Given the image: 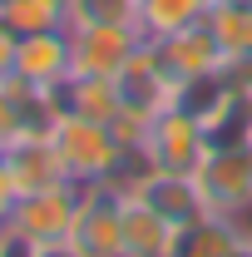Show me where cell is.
I'll use <instances>...</instances> for the list:
<instances>
[{
    "label": "cell",
    "mask_w": 252,
    "mask_h": 257,
    "mask_svg": "<svg viewBox=\"0 0 252 257\" xmlns=\"http://www.w3.org/2000/svg\"><path fill=\"white\" fill-rule=\"evenodd\" d=\"M10 213H15V188H10V178H5V168H0V227L10 223Z\"/></svg>",
    "instance_id": "cell-20"
},
{
    "label": "cell",
    "mask_w": 252,
    "mask_h": 257,
    "mask_svg": "<svg viewBox=\"0 0 252 257\" xmlns=\"http://www.w3.org/2000/svg\"><path fill=\"white\" fill-rule=\"evenodd\" d=\"M213 144H208V128L198 114H188L183 104H168L163 114H154V124L144 134V144L134 149V154H144L149 168H168V173H193L203 154H208Z\"/></svg>",
    "instance_id": "cell-3"
},
{
    "label": "cell",
    "mask_w": 252,
    "mask_h": 257,
    "mask_svg": "<svg viewBox=\"0 0 252 257\" xmlns=\"http://www.w3.org/2000/svg\"><path fill=\"white\" fill-rule=\"evenodd\" d=\"M144 35L134 25H74L69 30V79H119L139 55Z\"/></svg>",
    "instance_id": "cell-5"
},
{
    "label": "cell",
    "mask_w": 252,
    "mask_h": 257,
    "mask_svg": "<svg viewBox=\"0 0 252 257\" xmlns=\"http://www.w3.org/2000/svg\"><path fill=\"white\" fill-rule=\"evenodd\" d=\"M10 79H20L30 89H45V94H60L64 84H69V30L20 35Z\"/></svg>",
    "instance_id": "cell-8"
},
{
    "label": "cell",
    "mask_w": 252,
    "mask_h": 257,
    "mask_svg": "<svg viewBox=\"0 0 252 257\" xmlns=\"http://www.w3.org/2000/svg\"><path fill=\"white\" fill-rule=\"evenodd\" d=\"M208 30L218 35L227 64H252V5H213Z\"/></svg>",
    "instance_id": "cell-17"
},
{
    "label": "cell",
    "mask_w": 252,
    "mask_h": 257,
    "mask_svg": "<svg viewBox=\"0 0 252 257\" xmlns=\"http://www.w3.org/2000/svg\"><path fill=\"white\" fill-rule=\"evenodd\" d=\"M79 198H84V183L64 178V183H50L40 193H25L15 198V213L10 223L20 237H30L35 247H55V242H69V227H74V213H79Z\"/></svg>",
    "instance_id": "cell-4"
},
{
    "label": "cell",
    "mask_w": 252,
    "mask_h": 257,
    "mask_svg": "<svg viewBox=\"0 0 252 257\" xmlns=\"http://www.w3.org/2000/svg\"><path fill=\"white\" fill-rule=\"evenodd\" d=\"M60 99L69 114H84V119H99V124H114V114L124 109L119 79H84V74H74L60 89Z\"/></svg>",
    "instance_id": "cell-15"
},
{
    "label": "cell",
    "mask_w": 252,
    "mask_h": 257,
    "mask_svg": "<svg viewBox=\"0 0 252 257\" xmlns=\"http://www.w3.org/2000/svg\"><path fill=\"white\" fill-rule=\"evenodd\" d=\"M237 227H242V237H252V208L242 213V218H237Z\"/></svg>",
    "instance_id": "cell-22"
},
{
    "label": "cell",
    "mask_w": 252,
    "mask_h": 257,
    "mask_svg": "<svg viewBox=\"0 0 252 257\" xmlns=\"http://www.w3.org/2000/svg\"><path fill=\"white\" fill-rule=\"evenodd\" d=\"M129 193H139L149 208H154L158 218H168L173 227L193 223V218H203L208 208H203V198H198V183H193V173H168V168H149L139 183Z\"/></svg>",
    "instance_id": "cell-10"
},
{
    "label": "cell",
    "mask_w": 252,
    "mask_h": 257,
    "mask_svg": "<svg viewBox=\"0 0 252 257\" xmlns=\"http://www.w3.org/2000/svg\"><path fill=\"white\" fill-rule=\"evenodd\" d=\"M218 0H139V35L144 40H163V35L193 30L213 15Z\"/></svg>",
    "instance_id": "cell-14"
},
{
    "label": "cell",
    "mask_w": 252,
    "mask_h": 257,
    "mask_svg": "<svg viewBox=\"0 0 252 257\" xmlns=\"http://www.w3.org/2000/svg\"><path fill=\"white\" fill-rule=\"evenodd\" d=\"M242 247V227L237 218H222V213H203L193 223L173 227V242L163 257H232Z\"/></svg>",
    "instance_id": "cell-11"
},
{
    "label": "cell",
    "mask_w": 252,
    "mask_h": 257,
    "mask_svg": "<svg viewBox=\"0 0 252 257\" xmlns=\"http://www.w3.org/2000/svg\"><path fill=\"white\" fill-rule=\"evenodd\" d=\"M69 242L84 257H124V188L89 183L69 227Z\"/></svg>",
    "instance_id": "cell-6"
},
{
    "label": "cell",
    "mask_w": 252,
    "mask_h": 257,
    "mask_svg": "<svg viewBox=\"0 0 252 257\" xmlns=\"http://www.w3.org/2000/svg\"><path fill=\"white\" fill-rule=\"evenodd\" d=\"M232 257H252V237H242V247H237Z\"/></svg>",
    "instance_id": "cell-23"
},
{
    "label": "cell",
    "mask_w": 252,
    "mask_h": 257,
    "mask_svg": "<svg viewBox=\"0 0 252 257\" xmlns=\"http://www.w3.org/2000/svg\"><path fill=\"white\" fill-rule=\"evenodd\" d=\"M149 50H154V60L163 64V74L183 89L193 79H203V74H218L227 69V55H222L218 35L208 30V20L203 25H193V30H178V35H163V40H144Z\"/></svg>",
    "instance_id": "cell-7"
},
{
    "label": "cell",
    "mask_w": 252,
    "mask_h": 257,
    "mask_svg": "<svg viewBox=\"0 0 252 257\" xmlns=\"http://www.w3.org/2000/svg\"><path fill=\"white\" fill-rule=\"evenodd\" d=\"M193 183L208 213L242 218L252 208V144H213L193 168Z\"/></svg>",
    "instance_id": "cell-2"
},
{
    "label": "cell",
    "mask_w": 252,
    "mask_h": 257,
    "mask_svg": "<svg viewBox=\"0 0 252 257\" xmlns=\"http://www.w3.org/2000/svg\"><path fill=\"white\" fill-rule=\"evenodd\" d=\"M0 168H5L15 198L40 193V188H50V183H64V178H69L50 134H25V139H15L10 149H0Z\"/></svg>",
    "instance_id": "cell-9"
},
{
    "label": "cell",
    "mask_w": 252,
    "mask_h": 257,
    "mask_svg": "<svg viewBox=\"0 0 252 257\" xmlns=\"http://www.w3.org/2000/svg\"><path fill=\"white\" fill-rule=\"evenodd\" d=\"M15 45H20V35L0 25V79H10V69H15Z\"/></svg>",
    "instance_id": "cell-19"
},
{
    "label": "cell",
    "mask_w": 252,
    "mask_h": 257,
    "mask_svg": "<svg viewBox=\"0 0 252 257\" xmlns=\"http://www.w3.org/2000/svg\"><path fill=\"white\" fill-rule=\"evenodd\" d=\"M168 242H173V223L158 218L139 193H124V257H163Z\"/></svg>",
    "instance_id": "cell-13"
},
{
    "label": "cell",
    "mask_w": 252,
    "mask_h": 257,
    "mask_svg": "<svg viewBox=\"0 0 252 257\" xmlns=\"http://www.w3.org/2000/svg\"><path fill=\"white\" fill-rule=\"evenodd\" d=\"M218 5H252V0H218Z\"/></svg>",
    "instance_id": "cell-24"
},
{
    "label": "cell",
    "mask_w": 252,
    "mask_h": 257,
    "mask_svg": "<svg viewBox=\"0 0 252 257\" xmlns=\"http://www.w3.org/2000/svg\"><path fill=\"white\" fill-rule=\"evenodd\" d=\"M74 25H134L139 30V0H69V30Z\"/></svg>",
    "instance_id": "cell-18"
},
{
    "label": "cell",
    "mask_w": 252,
    "mask_h": 257,
    "mask_svg": "<svg viewBox=\"0 0 252 257\" xmlns=\"http://www.w3.org/2000/svg\"><path fill=\"white\" fill-rule=\"evenodd\" d=\"M40 257H84L74 242H55V247H40Z\"/></svg>",
    "instance_id": "cell-21"
},
{
    "label": "cell",
    "mask_w": 252,
    "mask_h": 257,
    "mask_svg": "<svg viewBox=\"0 0 252 257\" xmlns=\"http://www.w3.org/2000/svg\"><path fill=\"white\" fill-rule=\"evenodd\" d=\"M119 89H124L129 109H144V114H163L168 104H178V84L163 74L149 45H139V55L129 60V69L119 74Z\"/></svg>",
    "instance_id": "cell-12"
},
{
    "label": "cell",
    "mask_w": 252,
    "mask_h": 257,
    "mask_svg": "<svg viewBox=\"0 0 252 257\" xmlns=\"http://www.w3.org/2000/svg\"><path fill=\"white\" fill-rule=\"evenodd\" d=\"M0 20L10 35L69 30V0H0Z\"/></svg>",
    "instance_id": "cell-16"
},
{
    "label": "cell",
    "mask_w": 252,
    "mask_h": 257,
    "mask_svg": "<svg viewBox=\"0 0 252 257\" xmlns=\"http://www.w3.org/2000/svg\"><path fill=\"white\" fill-rule=\"evenodd\" d=\"M50 139H55V149H60V159H64V173L74 183H84V188L89 183H114L119 168H124V159H129V149L114 139L109 124L84 119V114H69V109L55 119Z\"/></svg>",
    "instance_id": "cell-1"
}]
</instances>
